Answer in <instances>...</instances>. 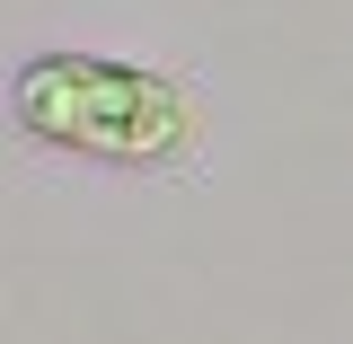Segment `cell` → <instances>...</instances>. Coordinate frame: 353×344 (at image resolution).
I'll return each mask as SVG.
<instances>
[{
  "label": "cell",
  "instance_id": "6da1fadb",
  "mask_svg": "<svg viewBox=\"0 0 353 344\" xmlns=\"http://www.w3.org/2000/svg\"><path fill=\"white\" fill-rule=\"evenodd\" d=\"M9 115H18V132L106 159V168H185L194 159V97L168 71H141L115 53H36L9 80Z\"/></svg>",
  "mask_w": 353,
  "mask_h": 344
}]
</instances>
